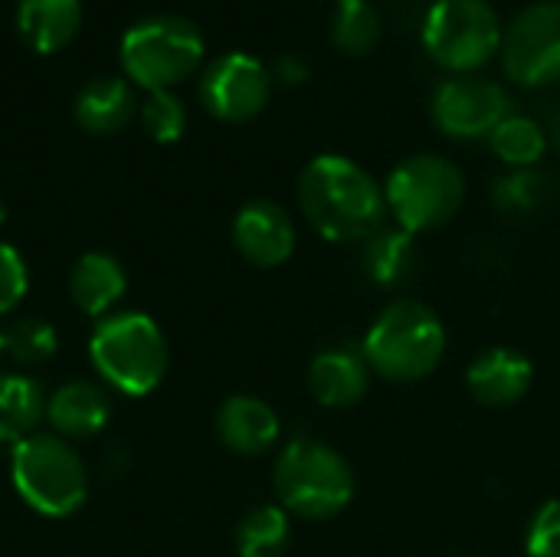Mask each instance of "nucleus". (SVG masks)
<instances>
[{"label": "nucleus", "mask_w": 560, "mask_h": 557, "mask_svg": "<svg viewBox=\"0 0 560 557\" xmlns=\"http://www.w3.org/2000/svg\"><path fill=\"white\" fill-rule=\"evenodd\" d=\"M46 404L49 397L30 374H0V443L16 446L20 440L33 437L46 420Z\"/></svg>", "instance_id": "nucleus-21"}, {"label": "nucleus", "mask_w": 560, "mask_h": 557, "mask_svg": "<svg viewBox=\"0 0 560 557\" xmlns=\"http://www.w3.org/2000/svg\"><path fill=\"white\" fill-rule=\"evenodd\" d=\"M217 437L236 456H262L279 440V414L253 394H233L217 410Z\"/></svg>", "instance_id": "nucleus-15"}, {"label": "nucleus", "mask_w": 560, "mask_h": 557, "mask_svg": "<svg viewBox=\"0 0 560 557\" xmlns=\"http://www.w3.org/2000/svg\"><path fill=\"white\" fill-rule=\"evenodd\" d=\"M112 417V401L105 387L92 381H69L49 394L46 420L56 437L62 440H89L105 430Z\"/></svg>", "instance_id": "nucleus-16"}, {"label": "nucleus", "mask_w": 560, "mask_h": 557, "mask_svg": "<svg viewBox=\"0 0 560 557\" xmlns=\"http://www.w3.org/2000/svg\"><path fill=\"white\" fill-rule=\"evenodd\" d=\"M535 384V364L515 348H489L466 368V391L482 407H512Z\"/></svg>", "instance_id": "nucleus-13"}, {"label": "nucleus", "mask_w": 560, "mask_h": 557, "mask_svg": "<svg viewBox=\"0 0 560 557\" xmlns=\"http://www.w3.org/2000/svg\"><path fill=\"white\" fill-rule=\"evenodd\" d=\"M299 207L328 243L368 240L384 227V187L345 154H318L299 177Z\"/></svg>", "instance_id": "nucleus-1"}, {"label": "nucleus", "mask_w": 560, "mask_h": 557, "mask_svg": "<svg viewBox=\"0 0 560 557\" xmlns=\"http://www.w3.org/2000/svg\"><path fill=\"white\" fill-rule=\"evenodd\" d=\"M141 125L158 144H171L187 128V108L174 92H148L141 102Z\"/></svg>", "instance_id": "nucleus-27"}, {"label": "nucleus", "mask_w": 560, "mask_h": 557, "mask_svg": "<svg viewBox=\"0 0 560 557\" xmlns=\"http://www.w3.org/2000/svg\"><path fill=\"white\" fill-rule=\"evenodd\" d=\"M555 187H551V177L538 167H518V171H509L495 181L492 187V204L502 217H532L538 210L548 207Z\"/></svg>", "instance_id": "nucleus-23"}, {"label": "nucleus", "mask_w": 560, "mask_h": 557, "mask_svg": "<svg viewBox=\"0 0 560 557\" xmlns=\"http://www.w3.org/2000/svg\"><path fill=\"white\" fill-rule=\"evenodd\" d=\"M82 23V0H20L16 33L33 53H59L72 43Z\"/></svg>", "instance_id": "nucleus-17"}, {"label": "nucleus", "mask_w": 560, "mask_h": 557, "mask_svg": "<svg viewBox=\"0 0 560 557\" xmlns=\"http://www.w3.org/2000/svg\"><path fill=\"white\" fill-rule=\"evenodd\" d=\"M430 112L443 135L456 141H479L489 138L512 115V102L509 92L492 79L453 76L436 85Z\"/></svg>", "instance_id": "nucleus-10"}, {"label": "nucleus", "mask_w": 560, "mask_h": 557, "mask_svg": "<svg viewBox=\"0 0 560 557\" xmlns=\"http://www.w3.org/2000/svg\"><path fill=\"white\" fill-rule=\"evenodd\" d=\"M538 3H541V0H538Z\"/></svg>", "instance_id": "nucleus-35"}, {"label": "nucleus", "mask_w": 560, "mask_h": 557, "mask_svg": "<svg viewBox=\"0 0 560 557\" xmlns=\"http://www.w3.org/2000/svg\"><path fill=\"white\" fill-rule=\"evenodd\" d=\"M299 243L295 223L276 200H249L233 217V246L259 269H276L292 259Z\"/></svg>", "instance_id": "nucleus-12"}, {"label": "nucleus", "mask_w": 560, "mask_h": 557, "mask_svg": "<svg viewBox=\"0 0 560 557\" xmlns=\"http://www.w3.org/2000/svg\"><path fill=\"white\" fill-rule=\"evenodd\" d=\"M292 542V522L282 506H256L236 529L240 557H282Z\"/></svg>", "instance_id": "nucleus-22"}, {"label": "nucleus", "mask_w": 560, "mask_h": 557, "mask_svg": "<svg viewBox=\"0 0 560 557\" xmlns=\"http://www.w3.org/2000/svg\"><path fill=\"white\" fill-rule=\"evenodd\" d=\"M361 351L371 371L384 381L413 384L443 364L446 328L430 305L417 299H397L374 318Z\"/></svg>", "instance_id": "nucleus-2"}, {"label": "nucleus", "mask_w": 560, "mask_h": 557, "mask_svg": "<svg viewBox=\"0 0 560 557\" xmlns=\"http://www.w3.org/2000/svg\"><path fill=\"white\" fill-rule=\"evenodd\" d=\"M3 220H7V207H3V200H0V227H3Z\"/></svg>", "instance_id": "nucleus-32"}, {"label": "nucleus", "mask_w": 560, "mask_h": 557, "mask_svg": "<svg viewBox=\"0 0 560 557\" xmlns=\"http://www.w3.org/2000/svg\"><path fill=\"white\" fill-rule=\"evenodd\" d=\"M272 95V72L249 53H226L200 76V102L220 121L256 118Z\"/></svg>", "instance_id": "nucleus-11"}, {"label": "nucleus", "mask_w": 560, "mask_h": 557, "mask_svg": "<svg viewBox=\"0 0 560 557\" xmlns=\"http://www.w3.org/2000/svg\"><path fill=\"white\" fill-rule=\"evenodd\" d=\"M30 289V269L23 263V256L10 246L0 243V315H10Z\"/></svg>", "instance_id": "nucleus-29"}, {"label": "nucleus", "mask_w": 560, "mask_h": 557, "mask_svg": "<svg viewBox=\"0 0 560 557\" xmlns=\"http://www.w3.org/2000/svg\"><path fill=\"white\" fill-rule=\"evenodd\" d=\"M272 79H279V82H285V85H299V82L308 79V62H305L302 56L289 53V56H282V59L276 62Z\"/></svg>", "instance_id": "nucleus-30"}, {"label": "nucleus", "mask_w": 560, "mask_h": 557, "mask_svg": "<svg viewBox=\"0 0 560 557\" xmlns=\"http://www.w3.org/2000/svg\"><path fill=\"white\" fill-rule=\"evenodd\" d=\"M387 210L407 233H430L446 227L466 200L463 171L443 154H413L400 161L384 184Z\"/></svg>", "instance_id": "nucleus-7"}, {"label": "nucleus", "mask_w": 560, "mask_h": 557, "mask_svg": "<svg viewBox=\"0 0 560 557\" xmlns=\"http://www.w3.org/2000/svg\"><path fill=\"white\" fill-rule=\"evenodd\" d=\"M135 108L138 105H135L131 85L125 79H115V76H98V79L85 82L72 102V115L89 135L121 131L131 121Z\"/></svg>", "instance_id": "nucleus-20"}, {"label": "nucleus", "mask_w": 560, "mask_h": 557, "mask_svg": "<svg viewBox=\"0 0 560 557\" xmlns=\"http://www.w3.org/2000/svg\"><path fill=\"white\" fill-rule=\"evenodd\" d=\"M0 358H3V332H0Z\"/></svg>", "instance_id": "nucleus-33"}, {"label": "nucleus", "mask_w": 560, "mask_h": 557, "mask_svg": "<svg viewBox=\"0 0 560 557\" xmlns=\"http://www.w3.org/2000/svg\"><path fill=\"white\" fill-rule=\"evenodd\" d=\"M364 276L381 289H400L407 286L420 269V246L417 236L404 227H381L364 240Z\"/></svg>", "instance_id": "nucleus-19"}, {"label": "nucleus", "mask_w": 560, "mask_h": 557, "mask_svg": "<svg viewBox=\"0 0 560 557\" xmlns=\"http://www.w3.org/2000/svg\"><path fill=\"white\" fill-rule=\"evenodd\" d=\"M10 479L16 496L46 519L79 512L89 496L82 456L56 433H33L20 440L10 453Z\"/></svg>", "instance_id": "nucleus-5"}, {"label": "nucleus", "mask_w": 560, "mask_h": 557, "mask_svg": "<svg viewBox=\"0 0 560 557\" xmlns=\"http://www.w3.org/2000/svg\"><path fill=\"white\" fill-rule=\"evenodd\" d=\"M335 3H345V0H335Z\"/></svg>", "instance_id": "nucleus-34"}, {"label": "nucleus", "mask_w": 560, "mask_h": 557, "mask_svg": "<svg viewBox=\"0 0 560 557\" xmlns=\"http://www.w3.org/2000/svg\"><path fill=\"white\" fill-rule=\"evenodd\" d=\"M502 36L505 26L489 0H433L420 33L427 56L453 76H472L492 62Z\"/></svg>", "instance_id": "nucleus-8"}, {"label": "nucleus", "mask_w": 560, "mask_h": 557, "mask_svg": "<svg viewBox=\"0 0 560 557\" xmlns=\"http://www.w3.org/2000/svg\"><path fill=\"white\" fill-rule=\"evenodd\" d=\"M125 76L144 92H171L177 82L190 79L203 62L200 30L171 13L144 16L125 30L118 49Z\"/></svg>", "instance_id": "nucleus-6"}, {"label": "nucleus", "mask_w": 560, "mask_h": 557, "mask_svg": "<svg viewBox=\"0 0 560 557\" xmlns=\"http://www.w3.org/2000/svg\"><path fill=\"white\" fill-rule=\"evenodd\" d=\"M551 141H555V148L560 151V112L558 118H555V125H551Z\"/></svg>", "instance_id": "nucleus-31"}, {"label": "nucleus", "mask_w": 560, "mask_h": 557, "mask_svg": "<svg viewBox=\"0 0 560 557\" xmlns=\"http://www.w3.org/2000/svg\"><path fill=\"white\" fill-rule=\"evenodd\" d=\"M489 144H492V151H495V158L502 161V164H509L512 171H518V167H535L541 158H545V151H548V135H545V128L535 121V118H528V115H509L492 135H489Z\"/></svg>", "instance_id": "nucleus-25"}, {"label": "nucleus", "mask_w": 560, "mask_h": 557, "mask_svg": "<svg viewBox=\"0 0 560 557\" xmlns=\"http://www.w3.org/2000/svg\"><path fill=\"white\" fill-rule=\"evenodd\" d=\"M384 23L371 0H345L331 16V43L345 56H368L381 43Z\"/></svg>", "instance_id": "nucleus-24"}, {"label": "nucleus", "mask_w": 560, "mask_h": 557, "mask_svg": "<svg viewBox=\"0 0 560 557\" xmlns=\"http://www.w3.org/2000/svg\"><path fill=\"white\" fill-rule=\"evenodd\" d=\"M525 555L528 557H560V499L545 502L525 535Z\"/></svg>", "instance_id": "nucleus-28"}, {"label": "nucleus", "mask_w": 560, "mask_h": 557, "mask_svg": "<svg viewBox=\"0 0 560 557\" xmlns=\"http://www.w3.org/2000/svg\"><path fill=\"white\" fill-rule=\"evenodd\" d=\"M89 361L112 391L125 397H144L164 381L171 351L161 325L151 315L112 312L98 318L89 338Z\"/></svg>", "instance_id": "nucleus-3"}, {"label": "nucleus", "mask_w": 560, "mask_h": 557, "mask_svg": "<svg viewBox=\"0 0 560 557\" xmlns=\"http://www.w3.org/2000/svg\"><path fill=\"white\" fill-rule=\"evenodd\" d=\"M128 276L112 253H85L69 276V295L89 318H105L121 302Z\"/></svg>", "instance_id": "nucleus-18"}, {"label": "nucleus", "mask_w": 560, "mask_h": 557, "mask_svg": "<svg viewBox=\"0 0 560 557\" xmlns=\"http://www.w3.org/2000/svg\"><path fill=\"white\" fill-rule=\"evenodd\" d=\"M502 69L522 89L560 82V0L522 10L502 36Z\"/></svg>", "instance_id": "nucleus-9"}, {"label": "nucleus", "mask_w": 560, "mask_h": 557, "mask_svg": "<svg viewBox=\"0 0 560 557\" xmlns=\"http://www.w3.org/2000/svg\"><path fill=\"white\" fill-rule=\"evenodd\" d=\"M272 489L289 515L325 522L351 506L354 469L335 446L299 437L276 456Z\"/></svg>", "instance_id": "nucleus-4"}, {"label": "nucleus", "mask_w": 560, "mask_h": 557, "mask_svg": "<svg viewBox=\"0 0 560 557\" xmlns=\"http://www.w3.org/2000/svg\"><path fill=\"white\" fill-rule=\"evenodd\" d=\"M371 374L374 371H371L364 351L328 348V351L315 355V361L308 364V391H312L315 404H322L328 410H348L364 401V394L371 387Z\"/></svg>", "instance_id": "nucleus-14"}, {"label": "nucleus", "mask_w": 560, "mask_h": 557, "mask_svg": "<svg viewBox=\"0 0 560 557\" xmlns=\"http://www.w3.org/2000/svg\"><path fill=\"white\" fill-rule=\"evenodd\" d=\"M59 348V335L49 322L36 318V315H23V318H13L7 328H3V355L13 361V364H23V368H39L46 364Z\"/></svg>", "instance_id": "nucleus-26"}]
</instances>
